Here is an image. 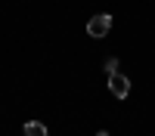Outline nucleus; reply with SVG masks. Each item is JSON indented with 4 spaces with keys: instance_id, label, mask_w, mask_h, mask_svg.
I'll list each match as a JSON object with an SVG mask.
<instances>
[{
    "instance_id": "obj_1",
    "label": "nucleus",
    "mask_w": 155,
    "mask_h": 136,
    "mask_svg": "<svg viewBox=\"0 0 155 136\" xmlns=\"http://www.w3.org/2000/svg\"><path fill=\"white\" fill-rule=\"evenodd\" d=\"M109 90H112L115 99H127V96H130V77H127V74H121V71L109 74Z\"/></svg>"
},
{
    "instance_id": "obj_2",
    "label": "nucleus",
    "mask_w": 155,
    "mask_h": 136,
    "mask_svg": "<svg viewBox=\"0 0 155 136\" xmlns=\"http://www.w3.org/2000/svg\"><path fill=\"white\" fill-rule=\"evenodd\" d=\"M109 28H112V16H109V12H99V16H93L87 22V34L90 37H106Z\"/></svg>"
},
{
    "instance_id": "obj_3",
    "label": "nucleus",
    "mask_w": 155,
    "mask_h": 136,
    "mask_svg": "<svg viewBox=\"0 0 155 136\" xmlns=\"http://www.w3.org/2000/svg\"><path fill=\"white\" fill-rule=\"evenodd\" d=\"M22 133H25V136H50V133H47V127H44L41 121H28V124L22 127Z\"/></svg>"
},
{
    "instance_id": "obj_4",
    "label": "nucleus",
    "mask_w": 155,
    "mask_h": 136,
    "mask_svg": "<svg viewBox=\"0 0 155 136\" xmlns=\"http://www.w3.org/2000/svg\"><path fill=\"white\" fill-rule=\"evenodd\" d=\"M118 68H121V62L115 59V56H109L106 62H102V71H106V74H115V71H118Z\"/></svg>"
},
{
    "instance_id": "obj_5",
    "label": "nucleus",
    "mask_w": 155,
    "mask_h": 136,
    "mask_svg": "<svg viewBox=\"0 0 155 136\" xmlns=\"http://www.w3.org/2000/svg\"><path fill=\"white\" fill-rule=\"evenodd\" d=\"M96 136H109V133H106V130H99V133H96Z\"/></svg>"
}]
</instances>
